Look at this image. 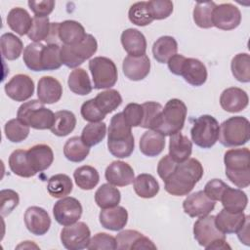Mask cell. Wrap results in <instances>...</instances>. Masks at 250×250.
Masks as SVG:
<instances>
[{"label":"cell","mask_w":250,"mask_h":250,"mask_svg":"<svg viewBox=\"0 0 250 250\" xmlns=\"http://www.w3.org/2000/svg\"><path fill=\"white\" fill-rule=\"evenodd\" d=\"M17 117L28 127L37 130L51 129L55 120V113L45 107L39 100L25 102L18 109Z\"/></svg>","instance_id":"cell-5"},{"label":"cell","mask_w":250,"mask_h":250,"mask_svg":"<svg viewBox=\"0 0 250 250\" xmlns=\"http://www.w3.org/2000/svg\"><path fill=\"white\" fill-rule=\"evenodd\" d=\"M73 184L66 174H56L48 180L47 190L54 198H62L72 191Z\"/></svg>","instance_id":"cell-39"},{"label":"cell","mask_w":250,"mask_h":250,"mask_svg":"<svg viewBox=\"0 0 250 250\" xmlns=\"http://www.w3.org/2000/svg\"><path fill=\"white\" fill-rule=\"evenodd\" d=\"M237 237L241 241V243L245 244L246 246L250 245V238H249V216L247 215L246 221L243 226L238 229Z\"/></svg>","instance_id":"cell-62"},{"label":"cell","mask_w":250,"mask_h":250,"mask_svg":"<svg viewBox=\"0 0 250 250\" xmlns=\"http://www.w3.org/2000/svg\"><path fill=\"white\" fill-rule=\"evenodd\" d=\"M97 49L98 43L96 38L92 34H87L86 37L77 44L62 45V62L69 68H77L86 60L90 59L97 52Z\"/></svg>","instance_id":"cell-7"},{"label":"cell","mask_w":250,"mask_h":250,"mask_svg":"<svg viewBox=\"0 0 250 250\" xmlns=\"http://www.w3.org/2000/svg\"><path fill=\"white\" fill-rule=\"evenodd\" d=\"M215 205V201L210 199L203 190H198L187 196L183 202V209L189 217L199 218L209 215Z\"/></svg>","instance_id":"cell-15"},{"label":"cell","mask_w":250,"mask_h":250,"mask_svg":"<svg viewBox=\"0 0 250 250\" xmlns=\"http://www.w3.org/2000/svg\"><path fill=\"white\" fill-rule=\"evenodd\" d=\"M80 112L83 119L89 122H100L105 117V115L97 106L94 99L84 102L81 105Z\"/></svg>","instance_id":"cell-56"},{"label":"cell","mask_w":250,"mask_h":250,"mask_svg":"<svg viewBox=\"0 0 250 250\" xmlns=\"http://www.w3.org/2000/svg\"><path fill=\"white\" fill-rule=\"evenodd\" d=\"M106 124L104 122H90L87 124L81 133L82 142L89 147L97 146L105 137Z\"/></svg>","instance_id":"cell-44"},{"label":"cell","mask_w":250,"mask_h":250,"mask_svg":"<svg viewBox=\"0 0 250 250\" xmlns=\"http://www.w3.org/2000/svg\"><path fill=\"white\" fill-rule=\"evenodd\" d=\"M73 178L77 187L84 190L93 189L100 181L98 170L90 165H83L76 168Z\"/></svg>","instance_id":"cell-38"},{"label":"cell","mask_w":250,"mask_h":250,"mask_svg":"<svg viewBox=\"0 0 250 250\" xmlns=\"http://www.w3.org/2000/svg\"><path fill=\"white\" fill-rule=\"evenodd\" d=\"M230 69L233 77L242 83L250 81V57L247 53L235 55L230 62Z\"/></svg>","instance_id":"cell-45"},{"label":"cell","mask_w":250,"mask_h":250,"mask_svg":"<svg viewBox=\"0 0 250 250\" xmlns=\"http://www.w3.org/2000/svg\"><path fill=\"white\" fill-rule=\"evenodd\" d=\"M188 108L179 99L169 100L163 107L153 130L163 136H172L184 128Z\"/></svg>","instance_id":"cell-4"},{"label":"cell","mask_w":250,"mask_h":250,"mask_svg":"<svg viewBox=\"0 0 250 250\" xmlns=\"http://www.w3.org/2000/svg\"><path fill=\"white\" fill-rule=\"evenodd\" d=\"M23 219L26 229L34 235H44L51 227V218L48 212L39 206L28 207Z\"/></svg>","instance_id":"cell-16"},{"label":"cell","mask_w":250,"mask_h":250,"mask_svg":"<svg viewBox=\"0 0 250 250\" xmlns=\"http://www.w3.org/2000/svg\"><path fill=\"white\" fill-rule=\"evenodd\" d=\"M84 26L72 20H67L59 24V37L62 45H74L86 37Z\"/></svg>","instance_id":"cell-29"},{"label":"cell","mask_w":250,"mask_h":250,"mask_svg":"<svg viewBox=\"0 0 250 250\" xmlns=\"http://www.w3.org/2000/svg\"><path fill=\"white\" fill-rule=\"evenodd\" d=\"M204 170L195 158L178 163L175 171L164 181L165 190L175 196L188 195L201 180Z\"/></svg>","instance_id":"cell-1"},{"label":"cell","mask_w":250,"mask_h":250,"mask_svg":"<svg viewBox=\"0 0 250 250\" xmlns=\"http://www.w3.org/2000/svg\"><path fill=\"white\" fill-rule=\"evenodd\" d=\"M105 180L108 184L115 187L129 186L134 182L135 173L133 168L121 160L112 161L105 169Z\"/></svg>","instance_id":"cell-18"},{"label":"cell","mask_w":250,"mask_h":250,"mask_svg":"<svg viewBox=\"0 0 250 250\" xmlns=\"http://www.w3.org/2000/svg\"><path fill=\"white\" fill-rule=\"evenodd\" d=\"M121 200L120 190L110 184L102 185L95 192V201L101 209L117 206Z\"/></svg>","instance_id":"cell-34"},{"label":"cell","mask_w":250,"mask_h":250,"mask_svg":"<svg viewBox=\"0 0 250 250\" xmlns=\"http://www.w3.org/2000/svg\"><path fill=\"white\" fill-rule=\"evenodd\" d=\"M126 123L131 127L141 126L144 118V109L142 104L137 103L128 104L122 111Z\"/></svg>","instance_id":"cell-55"},{"label":"cell","mask_w":250,"mask_h":250,"mask_svg":"<svg viewBox=\"0 0 250 250\" xmlns=\"http://www.w3.org/2000/svg\"><path fill=\"white\" fill-rule=\"evenodd\" d=\"M90 147L87 146L80 137L74 136L68 139L63 146V154L71 162H81L89 154Z\"/></svg>","instance_id":"cell-41"},{"label":"cell","mask_w":250,"mask_h":250,"mask_svg":"<svg viewBox=\"0 0 250 250\" xmlns=\"http://www.w3.org/2000/svg\"><path fill=\"white\" fill-rule=\"evenodd\" d=\"M116 249L141 250L156 249V245L143 233L135 229H125L116 235Z\"/></svg>","instance_id":"cell-17"},{"label":"cell","mask_w":250,"mask_h":250,"mask_svg":"<svg viewBox=\"0 0 250 250\" xmlns=\"http://www.w3.org/2000/svg\"><path fill=\"white\" fill-rule=\"evenodd\" d=\"M7 23L13 31L22 36L27 34L30 30L32 25V19L25 9L15 7L8 13Z\"/></svg>","instance_id":"cell-31"},{"label":"cell","mask_w":250,"mask_h":250,"mask_svg":"<svg viewBox=\"0 0 250 250\" xmlns=\"http://www.w3.org/2000/svg\"><path fill=\"white\" fill-rule=\"evenodd\" d=\"M91 238L89 227L84 222H76L64 226L61 231V241L68 250H81L87 248Z\"/></svg>","instance_id":"cell-10"},{"label":"cell","mask_w":250,"mask_h":250,"mask_svg":"<svg viewBox=\"0 0 250 250\" xmlns=\"http://www.w3.org/2000/svg\"><path fill=\"white\" fill-rule=\"evenodd\" d=\"M241 22L239 9L231 3L216 5L213 11V26L222 30L236 28Z\"/></svg>","instance_id":"cell-13"},{"label":"cell","mask_w":250,"mask_h":250,"mask_svg":"<svg viewBox=\"0 0 250 250\" xmlns=\"http://www.w3.org/2000/svg\"><path fill=\"white\" fill-rule=\"evenodd\" d=\"M207 249H215V250H218V249H231V247L227 243L226 239H218L216 240L215 242H213L211 245H209L207 247Z\"/></svg>","instance_id":"cell-63"},{"label":"cell","mask_w":250,"mask_h":250,"mask_svg":"<svg viewBox=\"0 0 250 250\" xmlns=\"http://www.w3.org/2000/svg\"><path fill=\"white\" fill-rule=\"evenodd\" d=\"M6 95L16 102H25L34 93V82L26 74H16L4 87Z\"/></svg>","instance_id":"cell-14"},{"label":"cell","mask_w":250,"mask_h":250,"mask_svg":"<svg viewBox=\"0 0 250 250\" xmlns=\"http://www.w3.org/2000/svg\"><path fill=\"white\" fill-rule=\"evenodd\" d=\"M27 4L35 17H48L53 12L56 3L53 0H43L28 1Z\"/></svg>","instance_id":"cell-58"},{"label":"cell","mask_w":250,"mask_h":250,"mask_svg":"<svg viewBox=\"0 0 250 250\" xmlns=\"http://www.w3.org/2000/svg\"><path fill=\"white\" fill-rule=\"evenodd\" d=\"M207 68L205 64L194 58H187L181 76L185 81L194 87L202 86L207 80Z\"/></svg>","instance_id":"cell-24"},{"label":"cell","mask_w":250,"mask_h":250,"mask_svg":"<svg viewBox=\"0 0 250 250\" xmlns=\"http://www.w3.org/2000/svg\"><path fill=\"white\" fill-rule=\"evenodd\" d=\"M6 138L12 143H21L29 135V127L18 118L9 120L4 127Z\"/></svg>","instance_id":"cell-49"},{"label":"cell","mask_w":250,"mask_h":250,"mask_svg":"<svg viewBox=\"0 0 250 250\" xmlns=\"http://www.w3.org/2000/svg\"><path fill=\"white\" fill-rule=\"evenodd\" d=\"M131 128L126 123L122 112L111 117L107 133V148L113 156L126 158L134 151L135 141Z\"/></svg>","instance_id":"cell-2"},{"label":"cell","mask_w":250,"mask_h":250,"mask_svg":"<svg viewBox=\"0 0 250 250\" xmlns=\"http://www.w3.org/2000/svg\"><path fill=\"white\" fill-rule=\"evenodd\" d=\"M224 209L230 213L243 212L248 203L247 194L239 188H232L229 186L225 189L221 200Z\"/></svg>","instance_id":"cell-30"},{"label":"cell","mask_w":250,"mask_h":250,"mask_svg":"<svg viewBox=\"0 0 250 250\" xmlns=\"http://www.w3.org/2000/svg\"><path fill=\"white\" fill-rule=\"evenodd\" d=\"M178 163H176L169 154L164 155L157 164V174L163 182L175 171Z\"/></svg>","instance_id":"cell-59"},{"label":"cell","mask_w":250,"mask_h":250,"mask_svg":"<svg viewBox=\"0 0 250 250\" xmlns=\"http://www.w3.org/2000/svg\"><path fill=\"white\" fill-rule=\"evenodd\" d=\"M246 217L247 215L243 212L230 213L223 209L215 216V224L217 229L225 234L236 233L245 223Z\"/></svg>","instance_id":"cell-27"},{"label":"cell","mask_w":250,"mask_h":250,"mask_svg":"<svg viewBox=\"0 0 250 250\" xmlns=\"http://www.w3.org/2000/svg\"><path fill=\"white\" fill-rule=\"evenodd\" d=\"M165 147V136L155 130L148 129L140 139V151L148 157L159 155Z\"/></svg>","instance_id":"cell-28"},{"label":"cell","mask_w":250,"mask_h":250,"mask_svg":"<svg viewBox=\"0 0 250 250\" xmlns=\"http://www.w3.org/2000/svg\"><path fill=\"white\" fill-rule=\"evenodd\" d=\"M193 236L197 243L205 249L218 239H226V234L217 229L213 215L199 217L193 225Z\"/></svg>","instance_id":"cell-12"},{"label":"cell","mask_w":250,"mask_h":250,"mask_svg":"<svg viewBox=\"0 0 250 250\" xmlns=\"http://www.w3.org/2000/svg\"><path fill=\"white\" fill-rule=\"evenodd\" d=\"M128 18L132 23L138 26L148 25L153 21L146 1L134 3L128 11Z\"/></svg>","instance_id":"cell-47"},{"label":"cell","mask_w":250,"mask_h":250,"mask_svg":"<svg viewBox=\"0 0 250 250\" xmlns=\"http://www.w3.org/2000/svg\"><path fill=\"white\" fill-rule=\"evenodd\" d=\"M44 45L42 43L32 42L28 44L23 50V62L26 67L33 71H43L41 65V54Z\"/></svg>","instance_id":"cell-48"},{"label":"cell","mask_w":250,"mask_h":250,"mask_svg":"<svg viewBox=\"0 0 250 250\" xmlns=\"http://www.w3.org/2000/svg\"><path fill=\"white\" fill-rule=\"evenodd\" d=\"M177 51L178 43L174 37L169 35L159 37L152 46L153 58L160 63H167L169 59L177 54Z\"/></svg>","instance_id":"cell-32"},{"label":"cell","mask_w":250,"mask_h":250,"mask_svg":"<svg viewBox=\"0 0 250 250\" xmlns=\"http://www.w3.org/2000/svg\"><path fill=\"white\" fill-rule=\"evenodd\" d=\"M133 188L136 194L142 198H152L159 191V184L156 179L146 173L138 175L133 182Z\"/></svg>","instance_id":"cell-33"},{"label":"cell","mask_w":250,"mask_h":250,"mask_svg":"<svg viewBox=\"0 0 250 250\" xmlns=\"http://www.w3.org/2000/svg\"><path fill=\"white\" fill-rule=\"evenodd\" d=\"M26 156L30 167L36 174L48 169L54 161L53 149L45 144H38L28 148Z\"/></svg>","instance_id":"cell-21"},{"label":"cell","mask_w":250,"mask_h":250,"mask_svg":"<svg viewBox=\"0 0 250 250\" xmlns=\"http://www.w3.org/2000/svg\"><path fill=\"white\" fill-rule=\"evenodd\" d=\"M8 163L11 171L19 177L30 178L36 175V173L33 171V169L30 167L28 163L26 150H23V149L14 150L9 156Z\"/></svg>","instance_id":"cell-37"},{"label":"cell","mask_w":250,"mask_h":250,"mask_svg":"<svg viewBox=\"0 0 250 250\" xmlns=\"http://www.w3.org/2000/svg\"><path fill=\"white\" fill-rule=\"evenodd\" d=\"M89 250H114L116 249V238L105 232L96 233L90 238L89 244L87 246Z\"/></svg>","instance_id":"cell-54"},{"label":"cell","mask_w":250,"mask_h":250,"mask_svg":"<svg viewBox=\"0 0 250 250\" xmlns=\"http://www.w3.org/2000/svg\"><path fill=\"white\" fill-rule=\"evenodd\" d=\"M227 178L237 188L250 185V151L247 147L231 148L224 155Z\"/></svg>","instance_id":"cell-3"},{"label":"cell","mask_w":250,"mask_h":250,"mask_svg":"<svg viewBox=\"0 0 250 250\" xmlns=\"http://www.w3.org/2000/svg\"><path fill=\"white\" fill-rule=\"evenodd\" d=\"M142 106L144 109V118L140 127L153 130L163 107L156 102H146L142 104Z\"/></svg>","instance_id":"cell-51"},{"label":"cell","mask_w":250,"mask_h":250,"mask_svg":"<svg viewBox=\"0 0 250 250\" xmlns=\"http://www.w3.org/2000/svg\"><path fill=\"white\" fill-rule=\"evenodd\" d=\"M0 48L3 59L15 61L21 55L23 44L22 41L11 32L4 33L0 38Z\"/></svg>","instance_id":"cell-40"},{"label":"cell","mask_w":250,"mask_h":250,"mask_svg":"<svg viewBox=\"0 0 250 250\" xmlns=\"http://www.w3.org/2000/svg\"><path fill=\"white\" fill-rule=\"evenodd\" d=\"M67 84L72 93L80 96L90 94L93 89L87 71L81 67L74 68L69 73Z\"/></svg>","instance_id":"cell-35"},{"label":"cell","mask_w":250,"mask_h":250,"mask_svg":"<svg viewBox=\"0 0 250 250\" xmlns=\"http://www.w3.org/2000/svg\"><path fill=\"white\" fill-rule=\"evenodd\" d=\"M192 151L191 141L181 132L170 136L169 156L176 163H183L188 160Z\"/></svg>","instance_id":"cell-26"},{"label":"cell","mask_w":250,"mask_h":250,"mask_svg":"<svg viewBox=\"0 0 250 250\" xmlns=\"http://www.w3.org/2000/svg\"><path fill=\"white\" fill-rule=\"evenodd\" d=\"M89 69L95 89H109L117 82V67L108 58L95 57L89 62Z\"/></svg>","instance_id":"cell-9"},{"label":"cell","mask_w":250,"mask_h":250,"mask_svg":"<svg viewBox=\"0 0 250 250\" xmlns=\"http://www.w3.org/2000/svg\"><path fill=\"white\" fill-rule=\"evenodd\" d=\"M229 186L220 179H213L209 181L204 187V193L214 201H220L225 189Z\"/></svg>","instance_id":"cell-57"},{"label":"cell","mask_w":250,"mask_h":250,"mask_svg":"<svg viewBox=\"0 0 250 250\" xmlns=\"http://www.w3.org/2000/svg\"><path fill=\"white\" fill-rule=\"evenodd\" d=\"M94 101L99 109L106 115L115 110L122 104V97L117 90L107 89L99 93Z\"/></svg>","instance_id":"cell-42"},{"label":"cell","mask_w":250,"mask_h":250,"mask_svg":"<svg viewBox=\"0 0 250 250\" xmlns=\"http://www.w3.org/2000/svg\"><path fill=\"white\" fill-rule=\"evenodd\" d=\"M121 44L129 56L139 57L146 55V40L145 35L136 28L125 29L121 33Z\"/></svg>","instance_id":"cell-25"},{"label":"cell","mask_w":250,"mask_h":250,"mask_svg":"<svg viewBox=\"0 0 250 250\" xmlns=\"http://www.w3.org/2000/svg\"><path fill=\"white\" fill-rule=\"evenodd\" d=\"M186 59L187 58L185 56L180 55V54H176L173 57H171L169 59V61L167 62L169 70L175 75H181Z\"/></svg>","instance_id":"cell-60"},{"label":"cell","mask_w":250,"mask_h":250,"mask_svg":"<svg viewBox=\"0 0 250 250\" xmlns=\"http://www.w3.org/2000/svg\"><path fill=\"white\" fill-rule=\"evenodd\" d=\"M51 22L48 17H34L32 19V25L27 33L28 38L36 43L45 41L50 33Z\"/></svg>","instance_id":"cell-50"},{"label":"cell","mask_w":250,"mask_h":250,"mask_svg":"<svg viewBox=\"0 0 250 250\" xmlns=\"http://www.w3.org/2000/svg\"><path fill=\"white\" fill-rule=\"evenodd\" d=\"M99 221L103 228L108 230L118 231L127 225L128 212L124 207L119 205L102 209L99 214Z\"/></svg>","instance_id":"cell-23"},{"label":"cell","mask_w":250,"mask_h":250,"mask_svg":"<svg viewBox=\"0 0 250 250\" xmlns=\"http://www.w3.org/2000/svg\"><path fill=\"white\" fill-rule=\"evenodd\" d=\"M250 139V123L246 117L232 116L220 125L218 141L225 146H240Z\"/></svg>","instance_id":"cell-6"},{"label":"cell","mask_w":250,"mask_h":250,"mask_svg":"<svg viewBox=\"0 0 250 250\" xmlns=\"http://www.w3.org/2000/svg\"><path fill=\"white\" fill-rule=\"evenodd\" d=\"M216 3L213 1L197 2L193 9V21L201 28L213 27V11Z\"/></svg>","instance_id":"cell-43"},{"label":"cell","mask_w":250,"mask_h":250,"mask_svg":"<svg viewBox=\"0 0 250 250\" xmlns=\"http://www.w3.org/2000/svg\"><path fill=\"white\" fill-rule=\"evenodd\" d=\"M76 126V117L72 111L59 110L55 113L54 124L51 127V132L58 137H65L70 134Z\"/></svg>","instance_id":"cell-36"},{"label":"cell","mask_w":250,"mask_h":250,"mask_svg":"<svg viewBox=\"0 0 250 250\" xmlns=\"http://www.w3.org/2000/svg\"><path fill=\"white\" fill-rule=\"evenodd\" d=\"M62 95V86L53 76H43L37 85L38 100L44 104H52L59 102Z\"/></svg>","instance_id":"cell-22"},{"label":"cell","mask_w":250,"mask_h":250,"mask_svg":"<svg viewBox=\"0 0 250 250\" xmlns=\"http://www.w3.org/2000/svg\"><path fill=\"white\" fill-rule=\"evenodd\" d=\"M83 212L80 201L71 196H65L58 200L53 207V215L57 223L62 226L72 225L81 218Z\"/></svg>","instance_id":"cell-11"},{"label":"cell","mask_w":250,"mask_h":250,"mask_svg":"<svg viewBox=\"0 0 250 250\" xmlns=\"http://www.w3.org/2000/svg\"><path fill=\"white\" fill-rule=\"evenodd\" d=\"M249 98L247 93L238 87L225 89L220 96V104L228 112L235 113L247 107Z\"/></svg>","instance_id":"cell-20"},{"label":"cell","mask_w":250,"mask_h":250,"mask_svg":"<svg viewBox=\"0 0 250 250\" xmlns=\"http://www.w3.org/2000/svg\"><path fill=\"white\" fill-rule=\"evenodd\" d=\"M124 75L132 81L145 79L150 71V61L146 55L133 57L127 56L122 62Z\"/></svg>","instance_id":"cell-19"},{"label":"cell","mask_w":250,"mask_h":250,"mask_svg":"<svg viewBox=\"0 0 250 250\" xmlns=\"http://www.w3.org/2000/svg\"><path fill=\"white\" fill-rule=\"evenodd\" d=\"M20 196L13 189H2L0 191V212L2 217H6L19 205Z\"/></svg>","instance_id":"cell-52"},{"label":"cell","mask_w":250,"mask_h":250,"mask_svg":"<svg viewBox=\"0 0 250 250\" xmlns=\"http://www.w3.org/2000/svg\"><path fill=\"white\" fill-rule=\"evenodd\" d=\"M61 47L56 44L44 45L41 54V65L44 70L59 69L62 62L61 59Z\"/></svg>","instance_id":"cell-46"},{"label":"cell","mask_w":250,"mask_h":250,"mask_svg":"<svg viewBox=\"0 0 250 250\" xmlns=\"http://www.w3.org/2000/svg\"><path fill=\"white\" fill-rule=\"evenodd\" d=\"M220 125L215 117L203 114L194 120L190 129L191 141L201 148H211L219 139Z\"/></svg>","instance_id":"cell-8"},{"label":"cell","mask_w":250,"mask_h":250,"mask_svg":"<svg viewBox=\"0 0 250 250\" xmlns=\"http://www.w3.org/2000/svg\"><path fill=\"white\" fill-rule=\"evenodd\" d=\"M59 24H60V22H51L50 33L45 40L47 44H56V45H60V46L62 45L60 40V37H59Z\"/></svg>","instance_id":"cell-61"},{"label":"cell","mask_w":250,"mask_h":250,"mask_svg":"<svg viewBox=\"0 0 250 250\" xmlns=\"http://www.w3.org/2000/svg\"><path fill=\"white\" fill-rule=\"evenodd\" d=\"M147 6L153 21L164 20L173 13V3L169 0H151Z\"/></svg>","instance_id":"cell-53"}]
</instances>
